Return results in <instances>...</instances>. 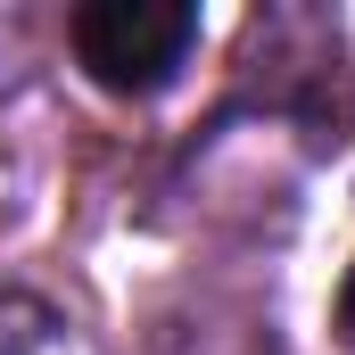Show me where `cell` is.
<instances>
[{"label":"cell","mask_w":355,"mask_h":355,"mask_svg":"<svg viewBox=\"0 0 355 355\" xmlns=\"http://www.w3.org/2000/svg\"><path fill=\"white\" fill-rule=\"evenodd\" d=\"M67 42H75V58L99 91L141 99V91H166L174 67L190 58L198 8H182V0H91L67 17Z\"/></svg>","instance_id":"cell-1"},{"label":"cell","mask_w":355,"mask_h":355,"mask_svg":"<svg viewBox=\"0 0 355 355\" xmlns=\"http://www.w3.org/2000/svg\"><path fill=\"white\" fill-rule=\"evenodd\" d=\"M17 33H25V17H0V91L17 83Z\"/></svg>","instance_id":"cell-2"},{"label":"cell","mask_w":355,"mask_h":355,"mask_svg":"<svg viewBox=\"0 0 355 355\" xmlns=\"http://www.w3.org/2000/svg\"><path fill=\"white\" fill-rule=\"evenodd\" d=\"M339 339L355 347V272H347V289H339Z\"/></svg>","instance_id":"cell-3"}]
</instances>
